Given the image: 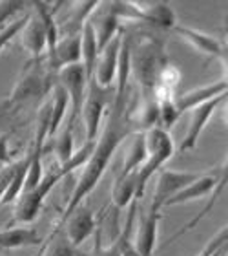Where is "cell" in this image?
<instances>
[{
	"mask_svg": "<svg viewBox=\"0 0 228 256\" xmlns=\"http://www.w3.org/2000/svg\"><path fill=\"white\" fill-rule=\"evenodd\" d=\"M166 62L168 55L163 38L150 32H144L135 42L130 38V77L137 82L141 99L155 97V80Z\"/></svg>",
	"mask_w": 228,
	"mask_h": 256,
	"instance_id": "cell-1",
	"label": "cell"
},
{
	"mask_svg": "<svg viewBox=\"0 0 228 256\" xmlns=\"http://www.w3.org/2000/svg\"><path fill=\"white\" fill-rule=\"evenodd\" d=\"M53 82L55 80H51V74L48 72L44 60H29L16 80L13 94L9 96V102L16 110L29 101L42 99L46 94H49Z\"/></svg>",
	"mask_w": 228,
	"mask_h": 256,
	"instance_id": "cell-2",
	"label": "cell"
},
{
	"mask_svg": "<svg viewBox=\"0 0 228 256\" xmlns=\"http://www.w3.org/2000/svg\"><path fill=\"white\" fill-rule=\"evenodd\" d=\"M119 20H132L143 24L148 30L157 32H168L174 30L177 24L175 11L168 4H122V2H112Z\"/></svg>",
	"mask_w": 228,
	"mask_h": 256,
	"instance_id": "cell-3",
	"label": "cell"
},
{
	"mask_svg": "<svg viewBox=\"0 0 228 256\" xmlns=\"http://www.w3.org/2000/svg\"><path fill=\"white\" fill-rule=\"evenodd\" d=\"M64 176H66V172L58 165L48 172L44 170V176L37 187L33 190L22 192L20 198L16 200L15 212H13L16 222L18 224H31V222H35L37 216L40 214V210H42L44 200L48 198V194L53 190V187Z\"/></svg>",
	"mask_w": 228,
	"mask_h": 256,
	"instance_id": "cell-4",
	"label": "cell"
},
{
	"mask_svg": "<svg viewBox=\"0 0 228 256\" xmlns=\"http://www.w3.org/2000/svg\"><path fill=\"white\" fill-rule=\"evenodd\" d=\"M112 96H113V88L112 90H104L93 79L88 80L84 104H82V110H80V118L84 121L86 141L88 143H93L99 138L102 121H104L106 110L110 106V101H112Z\"/></svg>",
	"mask_w": 228,
	"mask_h": 256,
	"instance_id": "cell-5",
	"label": "cell"
},
{
	"mask_svg": "<svg viewBox=\"0 0 228 256\" xmlns=\"http://www.w3.org/2000/svg\"><path fill=\"white\" fill-rule=\"evenodd\" d=\"M55 80L66 90V96H68L69 101V119L66 126L73 128L77 119L80 118V110H82V104H84L86 88H88L86 72L80 62L71 64V66H66V68L60 70L57 77H55Z\"/></svg>",
	"mask_w": 228,
	"mask_h": 256,
	"instance_id": "cell-6",
	"label": "cell"
},
{
	"mask_svg": "<svg viewBox=\"0 0 228 256\" xmlns=\"http://www.w3.org/2000/svg\"><path fill=\"white\" fill-rule=\"evenodd\" d=\"M205 174V170H174V168H161L157 172V185H155L154 198H152V205L150 210L154 212H161L165 210L166 202L172 196H175L181 188H185L188 183L196 182L197 178H201Z\"/></svg>",
	"mask_w": 228,
	"mask_h": 256,
	"instance_id": "cell-7",
	"label": "cell"
},
{
	"mask_svg": "<svg viewBox=\"0 0 228 256\" xmlns=\"http://www.w3.org/2000/svg\"><path fill=\"white\" fill-rule=\"evenodd\" d=\"M227 101H228V92L223 94V96L212 99V101L205 102V104H199V106L192 108L190 123H188V128H186L185 138L181 139L179 146H175V152H190V150L196 148L203 130L210 123V119H212V116L216 114V110Z\"/></svg>",
	"mask_w": 228,
	"mask_h": 256,
	"instance_id": "cell-8",
	"label": "cell"
},
{
	"mask_svg": "<svg viewBox=\"0 0 228 256\" xmlns=\"http://www.w3.org/2000/svg\"><path fill=\"white\" fill-rule=\"evenodd\" d=\"M122 40H124V33L121 32L112 42H108L106 46L99 52L95 70H93V80H95L101 88H104V90H112L117 80Z\"/></svg>",
	"mask_w": 228,
	"mask_h": 256,
	"instance_id": "cell-9",
	"label": "cell"
},
{
	"mask_svg": "<svg viewBox=\"0 0 228 256\" xmlns=\"http://www.w3.org/2000/svg\"><path fill=\"white\" fill-rule=\"evenodd\" d=\"M97 229V218L93 210H91L90 205L86 203H80L79 207L71 210L68 214V218L64 220L62 230L66 238H68L75 247H80L88 238H90Z\"/></svg>",
	"mask_w": 228,
	"mask_h": 256,
	"instance_id": "cell-10",
	"label": "cell"
},
{
	"mask_svg": "<svg viewBox=\"0 0 228 256\" xmlns=\"http://www.w3.org/2000/svg\"><path fill=\"white\" fill-rule=\"evenodd\" d=\"M18 35H20L22 48L26 50L31 60H44L48 52V37H46L42 18L35 11L27 13V20Z\"/></svg>",
	"mask_w": 228,
	"mask_h": 256,
	"instance_id": "cell-11",
	"label": "cell"
},
{
	"mask_svg": "<svg viewBox=\"0 0 228 256\" xmlns=\"http://www.w3.org/2000/svg\"><path fill=\"white\" fill-rule=\"evenodd\" d=\"M172 32L179 38H183L190 48H194L201 55L208 57V59L219 60V57L223 54L225 44L221 42V40H218V38L212 37V35H208V33L199 32L196 28H190V26H186V24H175Z\"/></svg>",
	"mask_w": 228,
	"mask_h": 256,
	"instance_id": "cell-12",
	"label": "cell"
},
{
	"mask_svg": "<svg viewBox=\"0 0 228 256\" xmlns=\"http://www.w3.org/2000/svg\"><path fill=\"white\" fill-rule=\"evenodd\" d=\"M161 216H163L161 212H154L150 208L139 216L137 229H135V236L132 238V242L141 256H154Z\"/></svg>",
	"mask_w": 228,
	"mask_h": 256,
	"instance_id": "cell-13",
	"label": "cell"
},
{
	"mask_svg": "<svg viewBox=\"0 0 228 256\" xmlns=\"http://www.w3.org/2000/svg\"><path fill=\"white\" fill-rule=\"evenodd\" d=\"M227 92H228V84L223 79L216 80V82H208V84H203V86H196V88L185 92L183 96L175 97V108L183 116V114L190 112L192 108L212 101V99L223 96Z\"/></svg>",
	"mask_w": 228,
	"mask_h": 256,
	"instance_id": "cell-14",
	"label": "cell"
},
{
	"mask_svg": "<svg viewBox=\"0 0 228 256\" xmlns=\"http://www.w3.org/2000/svg\"><path fill=\"white\" fill-rule=\"evenodd\" d=\"M102 10L104 13H99V8H97L90 16V24L95 32L97 44H99V50H102L108 42H112L113 38L122 32L121 30V20L117 16L115 10H113V4H104L102 2Z\"/></svg>",
	"mask_w": 228,
	"mask_h": 256,
	"instance_id": "cell-15",
	"label": "cell"
},
{
	"mask_svg": "<svg viewBox=\"0 0 228 256\" xmlns=\"http://www.w3.org/2000/svg\"><path fill=\"white\" fill-rule=\"evenodd\" d=\"M227 187H228V154H227V158H225V161L221 163V165L218 166V180H216V185H214V190L210 192V196H208V200H207V203H205V207L201 208V212H197L194 218L188 222L186 225H183L177 232H175L174 236H172L170 240L166 242V246H170V244H174L177 238H181L183 234H186L188 230H192L194 227H196L199 222H201L205 216H207L210 210H212L214 207H216V203L219 202V198H221V194H223L225 190H227Z\"/></svg>",
	"mask_w": 228,
	"mask_h": 256,
	"instance_id": "cell-16",
	"label": "cell"
},
{
	"mask_svg": "<svg viewBox=\"0 0 228 256\" xmlns=\"http://www.w3.org/2000/svg\"><path fill=\"white\" fill-rule=\"evenodd\" d=\"M216 180H218V166L208 168V170H205V174L201 178H197L196 182L188 183L175 196H172L166 202L165 208L174 207V205H181V203L194 202V200H201L205 196H210V192L214 190V185H216Z\"/></svg>",
	"mask_w": 228,
	"mask_h": 256,
	"instance_id": "cell-17",
	"label": "cell"
},
{
	"mask_svg": "<svg viewBox=\"0 0 228 256\" xmlns=\"http://www.w3.org/2000/svg\"><path fill=\"white\" fill-rule=\"evenodd\" d=\"M44 238L31 227H9L0 230V249L2 251H13V249H24V247H42Z\"/></svg>",
	"mask_w": 228,
	"mask_h": 256,
	"instance_id": "cell-18",
	"label": "cell"
},
{
	"mask_svg": "<svg viewBox=\"0 0 228 256\" xmlns=\"http://www.w3.org/2000/svg\"><path fill=\"white\" fill-rule=\"evenodd\" d=\"M49 138H55L57 132L62 126L66 114L69 112V101L66 96V90L58 84L57 80L53 82L51 90H49Z\"/></svg>",
	"mask_w": 228,
	"mask_h": 256,
	"instance_id": "cell-19",
	"label": "cell"
},
{
	"mask_svg": "<svg viewBox=\"0 0 228 256\" xmlns=\"http://www.w3.org/2000/svg\"><path fill=\"white\" fill-rule=\"evenodd\" d=\"M137 202V172L119 174L112 185V205L115 208H126Z\"/></svg>",
	"mask_w": 228,
	"mask_h": 256,
	"instance_id": "cell-20",
	"label": "cell"
},
{
	"mask_svg": "<svg viewBox=\"0 0 228 256\" xmlns=\"http://www.w3.org/2000/svg\"><path fill=\"white\" fill-rule=\"evenodd\" d=\"M99 44H97L95 32L91 28L90 20L86 22L82 32H80V64L86 72L88 80L93 79V70H95L97 57H99Z\"/></svg>",
	"mask_w": 228,
	"mask_h": 256,
	"instance_id": "cell-21",
	"label": "cell"
},
{
	"mask_svg": "<svg viewBox=\"0 0 228 256\" xmlns=\"http://www.w3.org/2000/svg\"><path fill=\"white\" fill-rule=\"evenodd\" d=\"M130 144L126 148V154L122 158V168L121 174H133L137 172L143 163L146 161L148 154H146V144H144V134L137 132L130 136Z\"/></svg>",
	"mask_w": 228,
	"mask_h": 256,
	"instance_id": "cell-22",
	"label": "cell"
},
{
	"mask_svg": "<svg viewBox=\"0 0 228 256\" xmlns=\"http://www.w3.org/2000/svg\"><path fill=\"white\" fill-rule=\"evenodd\" d=\"M27 170H29V154H26L18 163L13 165V172H11V180L7 183V188L4 192V198H2V205H7V203H13L20 198L22 190H24V185H26V178Z\"/></svg>",
	"mask_w": 228,
	"mask_h": 256,
	"instance_id": "cell-23",
	"label": "cell"
},
{
	"mask_svg": "<svg viewBox=\"0 0 228 256\" xmlns=\"http://www.w3.org/2000/svg\"><path fill=\"white\" fill-rule=\"evenodd\" d=\"M38 256H88V254H84L79 247H75L66 238V234H64L62 230H58L57 234L44 240L42 249L38 251Z\"/></svg>",
	"mask_w": 228,
	"mask_h": 256,
	"instance_id": "cell-24",
	"label": "cell"
},
{
	"mask_svg": "<svg viewBox=\"0 0 228 256\" xmlns=\"http://www.w3.org/2000/svg\"><path fill=\"white\" fill-rule=\"evenodd\" d=\"M75 141H73V128L66 126L64 130H58L55 136V156H57L58 165H64L71 160L75 154Z\"/></svg>",
	"mask_w": 228,
	"mask_h": 256,
	"instance_id": "cell-25",
	"label": "cell"
},
{
	"mask_svg": "<svg viewBox=\"0 0 228 256\" xmlns=\"http://www.w3.org/2000/svg\"><path fill=\"white\" fill-rule=\"evenodd\" d=\"M26 20H27V13H22V15H18L16 18H13L7 26H4L2 30H0V52H2V50H4L5 46L20 33V30L24 28Z\"/></svg>",
	"mask_w": 228,
	"mask_h": 256,
	"instance_id": "cell-26",
	"label": "cell"
},
{
	"mask_svg": "<svg viewBox=\"0 0 228 256\" xmlns=\"http://www.w3.org/2000/svg\"><path fill=\"white\" fill-rule=\"evenodd\" d=\"M88 256H121V247H119V242H113L112 246H102V240H101V225L97 224V229H95V246H93V251L91 254Z\"/></svg>",
	"mask_w": 228,
	"mask_h": 256,
	"instance_id": "cell-27",
	"label": "cell"
},
{
	"mask_svg": "<svg viewBox=\"0 0 228 256\" xmlns=\"http://www.w3.org/2000/svg\"><path fill=\"white\" fill-rule=\"evenodd\" d=\"M11 112H15V108L9 102V99L0 102V128H4L7 124V121L11 119Z\"/></svg>",
	"mask_w": 228,
	"mask_h": 256,
	"instance_id": "cell-28",
	"label": "cell"
},
{
	"mask_svg": "<svg viewBox=\"0 0 228 256\" xmlns=\"http://www.w3.org/2000/svg\"><path fill=\"white\" fill-rule=\"evenodd\" d=\"M219 62L223 64V80L228 84V48L225 46L223 54L219 57Z\"/></svg>",
	"mask_w": 228,
	"mask_h": 256,
	"instance_id": "cell-29",
	"label": "cell"
},
{
	"mask_svg": "<svg viewBox=\"0 0 228 256\" xmlns=\"http://www.w3.org/2000/svg\"><path fill=\"white\" fill-rule=\"evenodd\" d=\"M9 160V154H7V138H0V163H5Z\"/></svg>",
	"mask_w": 228,
	"mask_h": 256,
	"instance_id": "cell-30",
	"label": "cell"
},
{
	"mask_svg": "<svg viewBox=\"0 0 228 256\" xmlns=\"http://www.w3.org/2000/svg\"><path fill=\"white\" fill-rule=\"evenodd\" d=\"M223 35H225V46L228 48V13L225 15V18H223Z\"/></svg>",
	"mask_w": 228,
	"mask_h": 256,
	"instance_id": "cell-31",
	"label": "cell"
},
{
	"mask_svg": "<svg viewBox=\"0 0 228 256\" xmlns=\"http://www.w3.org/2000/svg\"><path fill=\"white\" fill-rule=\"evenodd\" d=\"M227 106H225V114H223V121H225V124H228V101L225 102Z\"/></svg>",
	"mask_w": 228,
	"mask_h": 256,
	"instance_id": "cell-32",
	"label": "cell"
},
{
	"mask_svg": "<svg viewBox=\"0 0 228 256\" xmlns=\"http://www.w3.org/2000/svg\"><path fill=\"white\" fill-rule=\"evenodd\" d=\"M2 252H4V251H2V249H0V254H2Z\"/></svg>",
	"mask_w": 228,
	"mask_h": 256,
	"instance_id": "cell-33",
	"label": "cell"
},
{
	"mask_svg": "<svg viewBox=\"0 0 228 256\" xmlns=\"http://www.w3.org/2000/svg\"><path fill=\"white\" fill-rule=\"evenodd\" d=\"M225 256H228V251H227V254H225Z\"/></svg>",
	"mask_w": 228,
	"mask_h": 256,
	"instance_id": "cell-34",
	"label": "cell"
}]
</instances>
